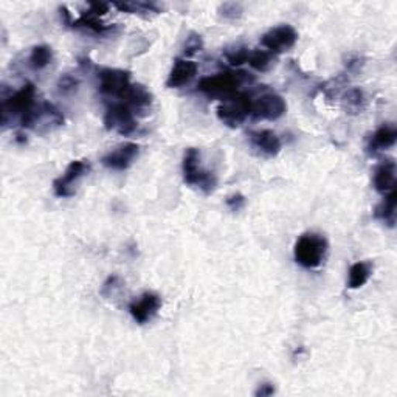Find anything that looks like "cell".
Returning a JSON list of instances; mask_svg holds the SVG:
<instances>
[{
	"instance_id": "cell-1",
	"label": "cell",
	"mask_w": 397,
	"mask_h": 397,
	"mask_svg": "<svg viewBox=\"0 0 397 397\" xmlns=\"http://www.w3.org/2000/svg\"><path fill=\"white\" fill-rule=\"evenodd\" d=\"M248 81H251V78L246 71H221V74L202 78L197 84V90L223 99L237 94V89Z\"/></svg>"
},
{
	"instance_id": "cell-2",
	"label": "cell",
	"mask_w": 397,
	"mask_h": 397,
	"mask_svg": "<svg viewBox=\"0 0 397 397\" xmlns=\"http://www.w3.org/2000/svg\"><path fill=\"white\" fill-rule=\"evenodd\" d=\"M182 173L185 183L189 185V187L198 188L201 191H203L205 194L213 193L217 185L216 176L202 168L201 152L196 148H189L185 151L182 162Z\"/></svg>"
},
{
	"instance_id": "cell-3",
	"label": "cell",
	"mask_w": 397,
	"mask_h": 397,
	"mask_svg": "<svg viewBox=\"0 0 397 397\" xmlns=\"http://www.w3.org/2000/svg\"><path fill=\"white\" fill-rule=\"evenodd\" d=\"M328 253L326 237L316 233H306L296 241L294 255L295 261L304 269L320 267Z\"/></svg>"
},
{
	"instance_id": "cell-4",
	"label": "cell",
	"mask_w": 397,
	"mask_h": 397,
	"mask_svg": "<svg viewBox=\"0 0 397 397\" xmlns=\"http://www.w3.org/2000/svg\"><path fill=\"white\" fill-rule=\"evenodd\" d=\"M251 96L250 94H237L223 98L217 105V118L228 128H239L250 117Z\"/></svg>"
},
{
	"instance_id": "cell-5",
	"label": "cell",
	"mask_w": 397,
	"mask_h": 397,
	"mask_svg": "<svg viewBox=\"0 0 397 397\" xmlns=\"http://www.w3.org/2000/svg\"><path fill=\"white\" fill-rule=\"evenodd\" d=\"M36 108V87L31 83L25 84L22 89L15 92L11 96L5 98L2 103V123L8 118H22L28 115Z\"/></svg>"
},
{
	"instance_id": "cell-6",
	"label": "cell",
	"mask_w": 397,
	"mask_h": 397,
	"mask_svg": "<svg viewBox=\"0 0 397 397\" xmlns=\"http://www.w3.org/2000/svg\"><path fill=\"white\" fill-rule=\"evenodd\" d=\"M64 123V117L55 105L50 103L37 104L28 115H25L21 124L22 128H28L37 132H49L59 128Z\"/></svg>"
},
{
	"instance_id": "cell-7",
	"label": "cell",
	"mask_w": 397,
	"mask_h": 397,
	"mask_svg": "<svg viewBox=\"0 0 397 397\" xmlns=\"http://www.w3.org/2000/svg\"><path fill=\"white\" fill-rule=\"evenodd\" d=\"M104 124L109 130H115L120 135L134 134L138 128L135 112L126 103L109 104L104 114Z\"/></svg>"
},
{
	"instance_id": "cell-8",
	"label": "cell",
	"mask_w": 397,
	"mask_h": 397,
	"mask_svg": "<svg viewBox=\"0 0 397 397\" xmlns=\"http://www.w3.org/2000/svg\"><path fill=\"white\" fill-rule=\"evenodd\" d=\"M287 110V104L284 101L281 95L275 92H266L256 98H251L250 115L255 120H267L275 121L281 118Z\"/></svg>"
},
{
	"instance_id": "cell-9",
	"label": "cell",
	"mask_w": 397,
	"mask_h": 397,
	"mask_svg": "<svg viewBox=\"0 0 397 397\" xmlns=\"http://www.w3.org/2000/svg\"><path fill=\"white\" fill-rule=\"evenodd\" d=\"M130 84V74L128 70L101 69L98 71V89L103 95L121 99Z\"/></svg>"
},
{
	"instance_id": "cell-10",
	"label": "cell",
	"mask_w": 397,
	"mask_h": 397,
	"mask_svg": "<svg viewBox=\"0 0 397 397\" xmlns=\"http://www.w3.org/2000/svg\"><path fill=\"white\" fill-rule=\"evenodd\" d=\"M298 41V33L292 25H278L275 28L269 30L266 35L261 37V44L267 49V51L273 55L286 53L295 47Z\"/></svg>"
},
{
	"instance_id": "cell-11",
	"label": "cell",
	"mask_w": 397,
	"mask_h": 397,
	"mask_svg": "<svg viewBox=\"0 0 397 397\" xmlns=\"http://www.w3.org/2000/svg\"><path fill=\"white\" fill-rule=\"evenodd\" d=\"M90 171V164L87 160H75L71 162L65 173L56 178L53 183V189L58 197H71L75 194V185Z\"/></svg>"
},
{
	"instance_id": "cell-12",
	"label": "cell",
	"mask_w": 397,
	"mask_h": 397,
	"mask_svg": "<svg viewBox=\"0 0 397 397\" xmlns=\"http://www.w3.org/2000/svg\"><path fill=\"white\" fill-rule=\"evenodd\" d=\"M140 154V146L137 143H121L117 148L109 151L101 158V163L105 168L114 169V171H124L128 169L132 163L135 162V158Z\"/></svg>"
},
{
	"instance_id": "cell-13",
	"label": "cell",
	"mask_w": 397,
	"mask_h": 397,
	"mask_svg": "<svg viewBox=\"0 0 397 397\" xmlns=\"http://www.w3.org/2000/svg\"><path fill=\"white\" fill-rule=\"evenodd\" d=\"M162 307V298L154 292H144L129 304V312L138 324L151 321Z\"/></svg>"
},
{
	"instance_id": "cell-14",
	"label": "cell",
	"mask_w": 397,
	"mask_h": 397,
	"mask_svg": "<svg viewBox=\"0 0 397 397\" xmlns=\"http://www.w3.org/2000/svg\"><path fill=\"white\" fill-rule=\"evenodd\" d=\"M248 140L251 148L256 149L257 154L264 157H275L281 151V140L273 130L262 129L250 132Z\"/></svg>"
},
{
	"instance_id": "cell-15",
	"label": "cell",
	"mask_w": 397,
	"mask_h": 397,
	"mask_svg": "<svg viewBox=\"0 0 397 397\" xmlns=\"http://www.w3.org/2000/svg\"><path fill=\"white\" fill-rule=\"evenodd\" d=\"M197 64L188 59H176L173 69L169 71L167 85L169 89H177L193 81L197 75Z\"/></svg>"
},
{
	"instance_id": "cell-16",
	"label": "cell",
	"mask_w": 397,
	"mask_h": 397,
	"mask_svg": "<svg viewBox=\"0 0 397 397\" xmlns=\"http://www.w3.org/2000/svg\"><path fill=\"white\" fill-rule=\"evenodd\" d=\"M397 140V129L393 124H382L374 134L369 138L368 151L369 152H379L383 149L393 148Z\"/></svg>"
},
{
	"instance_id": "cell-17",
	"label": "cell",
	"mask_w": 397,
	"mask_h": 397,
	"mask_svg": "<svg viewBox=\"0 0 397 397\" xmlns=\"http://www.w3.org/2000/svg\"><path fill=\"white\" fill-rule=\"evenodd\" d=\"M396 185V163L393 160H387L379 168L375 169L374 174V188L382 194H388L394 189Z\"/></svg>"
},
{
	"instance_id": "cell-18",
	"label": "cell",
	"mask_w": 397,
	"mask_h": 397,
	"mask_svg": "<svg viewBox=\"0 0 397 397\" xmlns=\"http://www.w3.org/2000/svg\"><path fill=\"white\" fill-rule=\"evenodd\" d=\"M121 99L134 110H144L152 104L151 92L142 84H130Z\"/></svg>"
},
{
	"instance_id": "cell-19",
	"label": "cell",
	"mask_w": 397,
	"mask_h": 397,
	"mask_svg": "<svg viewBox=\"0 0 397 397\" xmlns=\"http://www.w3.org/2000/svg\"><path fill=\"white\" fill-rule=\"evenodd\" d=\"M396 203H397V193H396V189H393L391 193L385 194V198H383V201L375 207V211H374L375 219H379L383 223L389 225V227H394Z\"/></svg>"
},
{
	"instance_id": "cell-20",
	"label": "cell",
	"mask_w": 397,
	"mask_h": 397,
	"mask_svg": "<svg viewBox=\"0 0 397 397\" xmlns=\"http://www.w3.org/2000/svg\"><path fill=\"white\" fill-rule=\"evenodd\" d=\"M71 25L76 26V28L90 30L92 33H96V35H105V33L114 30V26L105 25L101 19H99V16L94 15V12H92L90 10L87 12H83L79 19H74Z\"/></svg>"
},
{
	"instance_id": "cell-21",
	"label": "cell",
	"mask_w": 397,
	"mask_h": 397,
	"mask_svg": "<svg viewBox=\"0 0 397 397\" xmlns=\"http://www.w3.org/2000/svg\"><path fill=\"white\" fill-rule=\"evenodd\" d=\"M373 273V267L369 262H355L349 269V289H360L368 282L369 276Z\"/></svg>"
},
{
	"instance_id": "cell-22",
	"label": "cell",
	"mask_w": 397,
	"mask_h": 397,
	"mask_svg": "<svg viewBox=\"0 0 397 397\" xmlns=\"http://www.w3.org/2000/svg\"><path fill=\"white\" fill-rule=\"evenodd\" d=\"M247 64L257 71H267L275 64V55L267 50H250Z\"/></svg>"
},
{
	"instance_id": "cell-23",
	"label": "cell",
	"mask_w": 397,
	"mask_h": 397,
	"mask_svg": "<svg viewBox=\"0 0 397 397\" xmlns=\"http://www.w3.org/2000/svg\"><path fill=\"white\" fill-rule=\"evenodd\" d=\"M115 8L130 15H151V12H160L162 8L155 2H115Z\"/></svg>"
},
{
	"instance_id": "cell-24",
	"label": "cell",
	"mask_w": 397,
	"mask_h": 397,
	"mask_svg": "<svg viewBox=\"0 0 397 397\" xmlns=\"http://www.w3.org/2000/svg\"><path fill=\"white\" fill-rule=\"evenodd\" d=\"M51 61H53V50L49 45H36V47L31 50L28 58L31 69L35 70L45 69L49 64H51Z\"/></svg>"
},
{
	"instance_id": "cell-25",
	"label": "cell",
	"mask_w": 397,
	"mask_h": 397,
	"mask_svg": "<svg viewBox=\"0 0 397 397\" xmlns=\"http://www.w3.org/2000/svg\"><path fill=\"white\" fill-rule=\"evenodd\" d=\"M345 108L349 114H359L366 108V96L360 89H350L345 95Z\"/></svg>"
},
{
	"instance_id": "cell-26",
	"label": "cell",
	"mask_w": 397,
	"mask_h": 397,
	"mask_svg": "<svg viewBox=\"0 0 397 397\" xmlns=\"http://www.w3.org/2000/svg\"><path fill=\"white\" fill-rule=\"evenodd\" d=\"M225 53V58H227V61L231 65H242L248 61V55H250V50L247 47H244V45H236L233 49H227L223 51Z\"/></svg>"
},
{
	"instance_id": "cell-27",
	"label": "cell",
	"mask_w": 397,
	"mask_h": 397,
	"mask_svg": "<svg viewBox=\"0 0 397 397\" xmlns=\"http://www.w3.org/2000/svg\"><path fill=\"white\" fill-rule=\"evenodd\" d=\"M78 84H79V81L75 76H71V75L61 76L58 81L59 94H62V95L71 94V92H75L78 89Z\"/></svg>"
},
{
	"instance_id": "cell-28",
	"label": "cell",
	"mask_w": 397,
	"mask_h": 397,
	"mask_svg": "<svg viewBox=\"0 0 397 397\" xmlns=\"http://www.w3.org/2000/svg\"><path fill=\"white\" fill-rule=\"evenodd\" d=\"M242 5L236 2H227L221 5L219 12L225 19H239L242 16Z\"/></svg>"
},
{
	"instance_id": "cell-29",
	"label": "cell",
	"mask_w": 397,
	"mask_h": 397,
	"mask_svg": "<svg viewBox=\"0 0 397 397\" xmlns=\"http://www.w3.org/2000/svg\"><path fill=\"white\" fill-rule=\"evenodd\" d=\"M202 45H203V42H202L201 36H198V35H191L187 39V42H185V55H187V56L196 55L197 51H201Z\"/></svg>"
},
{
	"instance_id": "cell-30",
	"label": "cell",
	"mask_w": 397,
	"mask_h": 397,
	"mask_svg": "<svg viewBox=\"0 0 397 397\" xmlns=\"http://www.w3.org/2000/svg\"><path fill=\"white\" fill-rule=\"evenodd\" d=\"M227 205L231 211H239L246 205V197L242 194H233L227 198Z\"/></svg>"
},
{
	"instance_id": "cell-31",
	"label": "cell",
	"mask_w": 397,
	"mask_h": 397,
	"mask_svg": "<svg viewBox=\"0 0 397 397\" xmlns=\"http://www.w3.org/2000/svg\"><path fill=\"white\" fill-rule=\"evenodd\" d=\"M90 11L96 16H103L109 11V3H90Z\"/></svg>"
},
{
	"instance_id": "cell-32",
	"label": "cell",
	"mask_w": 397,
	"mask_h": 397,
	"mask_svg": "<svg viewBox=\"0 0 397 397\" xmlns=\"http://www.w3.org/2000/svg\"><path fill=\"white\" fill-rule=\"evenodd\" d=\"M275 393V388L272 383H262V385L260 387V389L256 391V396H272Z\"/></svg>"
}]
</instances>
